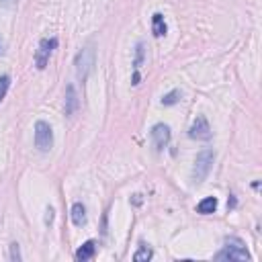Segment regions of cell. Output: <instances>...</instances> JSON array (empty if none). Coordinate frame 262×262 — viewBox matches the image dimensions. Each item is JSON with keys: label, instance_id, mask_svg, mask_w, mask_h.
<instances>
[{"label": "cell", "instance_id": "obj_1", "mask_svg": "<svg viewBox=\"0 0 262 262\" xmlns=\"http://www.w3.org/2000/svg\"><path fill=\"white\" fill-rule=\"evenodd\" d=\"M213 162H215V154L213 149H203V152L197 154L195 158V166H193V172H191V178L193 182H203L205 178L209 176L211 168H213Z\"/></svg>", "mask_w": 262, "mask_h": 262}, {"label": "cell", "instance_id": "obj_2", "mask_svg": "<svg viewBox=\"0 0 262 262\" xmlns=\"http://www.w3.org/2000/svg\"><path fill=\"white\" fill-rule=\"evenodd\" d=\"M215 260H250L246 244L240 238H226V248L215 254Z\"/></svg>", "mask_w": 262, "mask_h": 262}, {"label": "cell", "instance_id": "obj_3", "mask_svg": "<svg viewBox=\"0 0 262 262\" xmlns=\"http://www.w3.org/2000/svg\"><path fill=\"white\" fill-rule=\"evenodd\" d=\"M95 60H97V53H95V47L88 45L84 49L78 51L76 60H74V66H76V76L80 82H86L92 68H95Z\"/></svg>", "mask_w": 262, "mask_h": 262}, {"label": "cell", "instance_id": "obj_4", "mask_svg": "<svg viewBox=\"0 0 262 262\" xmlns=\"http://www.w3.org/2000/svg\"><path fill=\"white\" fill-rule=\"evenodd\" d=\"M35 145L41 149V152H47L53 145V131L49 127V123L45 121H37L35 123Z\"/></svg>", "mask_w": 262, "mask_h": 262}, {"label": "cell", "instance_id": "obj_5", "mask_svg": "<svg viewBox=\"0 0 262 262\" xmlns=\"http://www.w3.org/2000/svg\"><path fill=\"white\" fill-rule=\"evenodd\" d=\"M55 47H58V39H55V37H51V39H41L39 47H37V53H35V66L39 70H43L47 66L49 55Z\"/></svg>", "mask_w": 262, "mask_h": 262}, {"label": "cell", "instance_id": "obj_6", "mask_svg": "<svg viewBox=\"0 0 262 262\" xmlns=\"http://www.w3.org/2000/svg\"><path fill=\"white\" fill-rule=\"evenodd\" d=\"M189 137H193V139H201V141L211 139V125H209V121L205 119L203 115H199V117L193 121L191 129H189Z\"/></svg>", "mask_w": 262, "mask_h": 262}, {"label": "cell", "instance_id": "obj_7", "mask_svg": "<svg viewBox=\"0 0 262 262\" xmlns=\"http://www.w3.org/2000/svg\"><path fill=\"white\" fill-rule=\"evenodd\" d=\"M152 141L156 145L158 152H162V149L170 143V127L164 125V123H158L152 127Z\"/></svg>", "mask_w": 262, "mask_h": 262}, {"label": "cell", "instance_id": "obj_8", "mask_svg": "<svg viewBox=\"0 0 262 262\" xmlns=\"http://www.w3.org/2000/svg\"><path fill=\"white\" fill-rule=\"evenodd\" d=\"M95 254H97V242H95V240H88V242H84V244L78 248L76 260H78V262H84V260H90Z\"/></svg>", "mask_w": 262, "mask_h": 262}, {"label": "cell", "instance_id": "obj_9", "mask_svg": "<svg viewBox=\"0 0 262 262\" xmlns=\"http://www.w3.org/2000/svg\"><path fill=\"white\" fill-rule=\"evenodd\" d=\"M78 109V97H76V90H74L72 84L66 86V115H74Z\"/></svg>", "mask_w": 262, "mask_h": 262}, {"label": "cell", "instance_id": "obj_10", "mask_svg": "<svg viewBox=\"0 0 262 262\" xmlns=\"http://www.w3.org/2000/svg\"><path fill=\"white\" fill-rule=\"evenodd\" d=\"M72 223H74V226H78V228H82L86 223V207L82 203H74L72 205Z\"/></svg>", "mask_w": 262, "mask_h": 262}, {"label": "cell", "instance_id": "obj_11", "mask_svg": "<svg viewBox=\"0 0 262 262\" xmlns=\"http://www.w3.org/2000/svg\"><path fill=\"white\" fill-rule=\"evenodd\" d=\"M152 33L154 37H164L168 33V27H166V21H164V16L160 12H156L152 16Z\"/></svg>", "mask_w": 262, "mask_h": 262}, {"label": "cell", "instance_id": "obj_12", "mask_svg": "<svg viewBox=\"0 0 262 262\" xmlns=\"http://www.w3.org/2000/svg\"><path fill=\"white\" fill-rule=\"evenodd\" d=\"M217 209V199L215 197H205L199 205H197V211L201 215H209V213H215Z\"/></svg>", "mask_w": 262, "mask_h": 262}, {"label": "cell", "instance_id": "obj_13", "mask_svg": "<svg viewBox=\"0 0 262 262\" xmlns=\"http://www.w3.org/2000/svg\"><path fill=\"white\" fill-rule=\"evenodd\" d=\"M152 258V250H149L145 244H139V250L133 254V260L135 262H143V260H149Z\"/></svg>", "mask_w": 262, "mask_h": 262}, {"label": "cell", "instance_id": "obj_14", "mask_svg": "<svg viewBox=\"0 0 262 262\" xmlns=\"http://www.w3.org/2000/svg\"><path fill=\"white\" fill-rule=\"evenodd\" d=\"M141 64H143V43H137V45H135V60H133V70H135V72H139Z\"/></svg>", "mask_w": 262, "mask_h": 262}, {"label": "cell", "instance_id": "obj_15", "mask_svg": "<svg viewBox=\"0 0 262 262\" xmlns=\"http://www.w3.org/2000/svg\"><path fill=\"white\" fill-rule=\"evenodd\" d=\"M8 88H10V76L2 74V76H0V103H2V99L6 97Z\"/></svg>", "mask_w": 262, "mask_h": 262}, {"label": "cell", "instance_id": "obj_16", "mask_svg": "<svg viewBox=\"0 0 262 262\" xmlns=\"http://www.w3.org/2000/svg\"><path fill=\"white\" fill-rule=\"evenodd\" d=\"M178 101H180V90H172V92H168V95L162 99V105L170 107V105H176Z\"/></svg>", "mask_w": 262, "mask_h": 262}, {"label": "cell", "instance_id": "obj_17", "mask_svg": "<svg viewBox=\"0 0 262 262\" xmlns=\"http://www.w3.org/2000/svg\"><path fill=\"white\" fill-rule=\"evenodd\" d=\"M8 258H10L12 262H21V260H23V256H21V248H18V244H10V254H8Z\"/></svg>", "mask_w": 262, "mask_h": 262}, {"label": "cell", "instance_id": "obj_18", "mask_svg": "<svg viewBox=\"0 0 262 262\" xmlns=\"http://www.w3.org/2000/svg\"><path fill=\"white\" fill-rule=\"evenodd\" d=\"M51 219H53V209L49 207V209H47V217H45V221H47V223H51Z\"/></svg>", "mask_w": 262, "mask_h": 262}, {"label": "cell", "instance_id": "obj_19", "mask_svg": "<svg viewBox=\"0 0 262 262\" xmlns=\"http://www.w3.org/2000/svg\"><path fill=\"white\" fill-rule=\"evenodd\" d=\"M0 2H2V4H6V6H10V4L14 2V0H0Z\"/></svg>", "mask_w": 262, "mask_h": 262}, {"label": "cell", "instance_id": "obj_20", "mask_svg": "<svg viewBox=\"0 0 262 262\" xmlns=\"http://www.w3.org/2000/svg\"><path fill=\"white\" fill-rule=\"evenodd\" d=\"M0 47H2V43H0Z\"/></svg>", "mask_w": 262, "mask_h": 262}]
</instances>
